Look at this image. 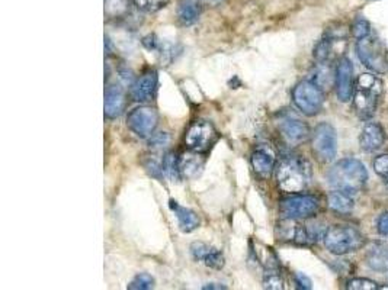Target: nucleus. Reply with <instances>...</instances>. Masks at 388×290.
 I'll return each instance as SVG.
<instances>
[{
	"label": "nucleus",
	"instance_id": "aec40b11",
	"mask_svg": "<svg viewBox=\"0 0 388 290\" xmlns=\"http://www.w3.org/2000/svg\"><path fill=\"white\" fill-rule=\"evenodd\" d=\"M179 162H181L182 178L195 179L199 174H201L205 160L199 153H195V151H187V153L179 157Z\"/></svg>",
	"mask_w": 388,
	"mask_h": 290
},
{
	"label": "nucleus",
	"instance_id": "9b49d317",
	"mask_svg": "<svg viewBox=\"0 0 388 290\" xmlns=\"http://www.w3.org/2000/svg\"><path fill=\"white\" fill-rule=\"evenodd\" d=\"M334 90L341 102H349L355 90L354 66L347 57L339 60L334 70Z\"/></svg>",
	"mask_w": 388,
	"mask_h": 290
},
{
	"label": "nucleus",
	"instance_id": "bb28decb",
	"mask_svg": "<svg viewBox=\"0 0 388 290\" xmlns=\"http://www.w3.org/2000/svg\"><path fill=\"white\" fill-rule=\"evenodd\" d=\"M350 32H352V35L356 38V40H361V38L369 35L372 31H371V25H369V22L367 19L358 18L352 23V28H350Z\"/></svg>",
	"mask_w": 388,
	"mask_h": 290
},
{
	"label": "nucleus",
	"instance_id": "f257e3e1",
	"mask_svg": "<svg viewBox=\"0 0 388 290\" xmlns=\"http://www.w3.org/2000/svg\"><path fill=\"white\" fill-rule=\"evenodd\" d=\"M275 170H277V182L282 192L299 193L306 191L311 183V164L301 156H284Z\"/></svg>",
	"mask_w": 388,
	"mask_h": 290
},
{
	"label": "nucleus",
	"instance_id": "cd10ccee",
	"mask_svg": "<svg viewBox=\"0 0 388 290\" xmlns=\"http://www.w3.org/2000/svg\"><path fill=\"white\" fill-rule=\"evenodd\" d=\"M332 51V40L330 38H326L317 44L316 49H315V58L317 62H328L329 56Z\"/></svg>",
	"mask_w": 388,
	"mask_h": 290
},
{
	"label": "nucleus",
	"instance_id": "ddd939ff",
	"mask_svg": "<svg viewBox=\"0 0 388 290\" xmlns=\"http://www.w3.org/2000/svg\"><path fill=\"white\" fill-rule=\"evenodd\" d=\"M252 167L255 173L262 179H268L269 176L277 169V156L273 149L268 145H259L252 154Z\"/></svg>",
	"mask_w": 388,
	"mask_h": 290
},
{
	"label": "nucleus",
	"instance_id": "f03ea898",
	"mask_svg": "<svg viewBox=\"0 0 388 290\" xmlns=\"http://www.w3.org/2000/svg\"><path fill=\"white\" fill-rule=\"evenodd\" d=\"M328 182L334 189L349 195H355L365 187L368 171L356 158H343L337 161L328 173Z\"/></svg>",
	"mask_w": 388,
	"mask_h": 290
},
{
	"label": "nucleus",
	"instance_id": "0eeeda50",
	"mask_svg": "<svg viewBox=\"0 0 388 290\" xmlns=\"http://www.w3.org/2000/svg\"><path fill=\"white\" fill-rule=\"evenodd\" d=\"M293 100L303 115L315 117L323 109L324 93L316 82L303 80L294 87Z\"/></svg>",
	"mask_w": 388,
	"mask_h": 290
},
{
	"label": "nucleus",
	"instance_id": "39448f33",
	"mask_svg": "<svg viewBox=\"0 0 388 290\" xmlns=\"http://www.w3.org/2000/svg\"><path fill=\"white\" fill-rule=\"evenodd\" d=\"M356 54L362 64L372 73H388V47L375 34L371 32L356 41Z\"/></svg>",
	"mask_w": 388,
	"mask_h": 290
},
{
	"label": "nucleus",
	"instance_id": "a211bd4d",
	"mask_svg": "<svg viewBox=\"0 0 388 290\" xmlns=\"http://www.w3.org/2000/svg\"><path fill=\"white\" fill-rule=\"evenodd\" d=\"M365 261L374 271H388V243H374L367 251Z\"/></svg>",
	"mask_w": 388,
	"mask_h": 290
},
{
	"label": "nucleus",
	"instance_id": "412c9836",
	"mask_svg": "<svg viewBox=\"0 0 388 290\" xmlns=\"http://www.w3.org/2000/svg\"><path fill=\"white\" fill-rule=\"evenodd\" d=\"M203 0H181L178 5V19L183 27H191L201 16Z\"/></svg>",
	"mask_w": 388,
	"mask_h": 290
},
{
	"label": "nucleus",
	"instance_id": "c85d7f7f",
	"mask_svg": "<svg viewBox=\"0 0 388 290\" xmlns=\"http://www.w3.org/2000/svg\"><path fill=\"white\" fill-rule=\"evenodd\" d=\"M372 167L374 171L388 184V154H383L375 158L372 162Z\"/></svg>",
	"mask_w": 388,
	"mask_h": 290
},
{
	"label": "nucleus",
	"instance_id": "4be33fe9",
	"mask_svg": "<svg viewBox=\"0 0 388 290\" xmlns=\"http://www.w3.org/2000/svg\"><path fill=\"white\" fill-rule=\"evenodd\" d=\"M328 205L333 212L343 213V215L352 212L355 206L352 195L341 192V191H334L328 196Z\"/></svg>",
	"mask_w": 388,
	"mask_h": 290
},
{
	"label": "nucleus",
	"instance_id": "a878e982",
	"mask_svg": "<svg viewBox=\"0 0 388 290\" xmlns=\"http://www.w3.org/2000/svg\"><path fill=\"white\" fill-rule=\"evenodd\" d=\"M169 0H134L135 6L147 14H155L168 5Z\"/></svg>",
	"mask_w": 388,
	"mask_h": 290
},
{
	"label": "nucleus",
	"instance_id": "dca6fc26",
	"mask_svg": "<svg viewBox=\"0 0 388 290\" xmlns=\"http://www.w3.org/2000/svg\"><path fill=\"white\" fill-rule=\"evenodd\" d=\"M191 254L195 261L205 264L209 269L220 270L224 267V256L220 250L204 243H194L191 245Z\"/></svg>",
	"mask_w": 388,
	"mask_h": 290
},
{
	"label": "nucleus",
	"instance_id": "423d86ee",
	"mask_svg": "<svg viewBox=\"0 0 388 290\" xmlns=\"http://www.w3.org/2000/svg\"><path fill=\"white\" fill-rule=\"evenodd\" d=\"M320 202L316 196L304 193H290L281 199L279 212L286 221H301L315 217L319 212Z\"/></svg>",
	"mask_w": 388,
	"mask_h": 290
},
{
	"label": "nucleus",
	"instance_id": "f3484780",
	"mask_svg": "<svg viewBox=\"0 0 388 290\" xmlns=\"http://www.w3.org/2000/svg\"><path fill=\"white\" fill-rule=\"evenodd\" d=\"M385 143V131L377 122H369L367 123L361 131L359 135V145L361 148L367 151V153H372V151L380 149Z\"/></svg>",
	"mask_w": 388,
	"mask_h": 290
},
{
	"label": "nucleus",
	"instance_id": "4468645a",
	"mask_svg": "<svg viewBox=\"0 0 388 290\" xmlns=\"http://www.w3.org/2000/svg\"><path fill=\"white\" fill-rule=\"evenodd\" d=\"M127 105L125 92L119 84H109L105 90V118L117 119L119 118Z\"/></svg>",
	"mask_w": 388,
	"mask_h": 290
},
{
	"label": "nucleus",
	"instance_id": "5701e85b",
	"mask_svg": "<svg viewBox=\"0 0 388 290\" xmlns=\"http://www.w3.org/2000/svg\"><path fill=\"white\" fill-rule=\"evenodd\" d=\"M161 170H163V174L170 182H181L182 171L179 157L176 153H168L161 158Z\"/></svg>",
	"mask_w": 388,
	"mask_h": 290
},
{
	"label": "nucleus",
	"instance_id": "f704fd0d",
	"mask_svg": "<svg viewBox=\"0 0 388 290\" xmlns=\"http://www.w3.org/2000/svg\"><path fill=\"white\" fill-rule=\"evenodd\" d=\"M204 289H225V286L217 285V283H208L204 286Z\"/></svg>",
	"mask_w": 388,
	"mask_h": 290
},
{
	"label": "nucleus",
	"instance_id": "20e7f679",
	"mask_svg": "<svg viewBox=\"0 0 388 290\" xmlns=\"http://www.w3.org/2000/svg\"><path fill=\"white\" fill-rule=\"evenodd\" d=\"M324 245L336 256H346L361 250L365 237L354 225H334L323 238Z\"/></svg>",
	"mask_w": 388,
	"mask_h": 290
},
{
	"label": "nucleus",
	"instance_id": "1a4fd4ad",
	"mask_svg": "<svg viewBox=\"0 0 388 290\" xmlns=\"http://www.w3.org/2000/svg\"><path fill=\"white\" fill-rule=\"evenodd\" d=\"M218 140V132L214 125L207 121L194 122L185 135V145L190 151L205 154Z\"/></svg>",
	"mask_w": 388,
	"mask_h": 290
},
{
	"label": "nucleus",
	"instance_id": "6ab92c4d",
	"mask_svg": "<svg viewBox=\"0 0 388 290\" xmlns=\"http://www.w3.org/2000/svg\"><path fill=\"white\" fill-rule=\"evenodd\" d=\"M169 206H170L172 212L174 213V217H176L178 223H179V228L183 232H192V231H195L198 228V226H199V218H198V215H196L194 210L181 206L178 202H174V200L169 202Z\"/></svg>",
	"mask_w": 388,
	"mask_h": 290
},
{
	"label": "nucleus",
	"instance_id": "c756f323",
	"mask_svg": "<svg viewBox=\"0 0 388 290\" xmlns=\"http://www.w3.org/2000/svg\"><path fill=\"white\" fill-rule=\"evenodd\" d=\"M264 285L266 289H284L282 276L278 270H268L265 273Z\"/></svg>",
	"mask_w": 388,
	"mask_h": 290
},
{
	"label": "nucleus",
	"instance_id": "9d476101",
	"mask_svg": "<svg viewBox=\"0 0 388 290\" xmlns=\"http://www.w3.org/2000/svg\"><path fill=\"white\" fill-rule=\"evenodd\" d=\"M159 113L152 106H140L131 110L127 119L128 128L140 138L152 136L157 128Z\"/></svg>",
	"mask_w": 388,
	"mask_h": 290
},
{
	"label": "nucleus",
	"instance_id": "f8f14e48",
	"mask_svg": "<svg viewBox=\"0 0 388 290\" xmlns=\"http://www.w3.org/2000/svg\"><path fill=\"white\" fill-rule=\"evenodd\" d=\"M278 130L284 140L290 145L303 144L310 136L308 125L299 118L291 115V113H284V115L279 118Z\"/></svg>",
	"mask_w": 388,
	"mask_h": 290
},
{
	"label": "nucleus",
	"instance_id": "72a5a7b5",
	"mask_svg": "<svg viewBox=\"0 0 388 290\" xmlns=\"http://www.w3.org/2000/svg\"><path fill=\"white\" fill-rule=\"evenodd\" d=\"M295 285L298 289H311V282L307 276H304L303 273H297L295 274Z\"/></svg>",
	"mask_w": 388,
	"mask_h": 290
},
{
	"label": "nucleus",
	"instance_id": "2f4dec72",
	"mask_svg": "<svg viewBox=\"0 0 388 290\" xmlns=\"http://www.w3.org/2000/svg\"><path fill=\"white\" fill-rule=\"evenodd\" d=\"M170 138L166 132H160V134H153L152 138H150V148L153 149H161L169 145Z\"/></svg>",
	"mask_w": 388,
	"mask_h": 290
},
{
	"label": "nucleus",
	"instance_id": "473e14b6",
	"mask_svg": "<svg viewBox=\"0 0 388 290\" xmlns=\"http://www.w3.org/2000/svg\"><path fill=\"white\" fill-rule=\"evenodd\" d=\"M377 230H378V232H380L381 235L388 237V212L383 213V215L378 218Z\"/></svg>",
	"mask_w": 388,
	"mask_h": 290
},
{
	"label": "nucleus",
	"instance_id": "2eb2a0df",
	"mask_svg": "<svg viewBox=\"0 0 388 290\" xmlns=\"http://www.w3.org/2000/svg\"><path fill=\"white\" fill-rule=\"evenodd\" d=\"M157 90V74L156 71H147L131 86V97L135 102H148L155 97Z\"/></svg>",
	"mask_w": 388,
	"mask_h": 290
},
{
	"label": "nucleus",
	"instance_id": "b1692460",
	"mask_svg": "<svg viewBox=\"0 0 388 290\" xmlns=\"http://www.w3.org/2000/svg\"><path fill=\"white\" fill-rule=\"evenodd\" d=\"M128 12V0H105V15L108 18H121Z\"/></svg>",
	"mask_w": 388,
	"mask_h": 290
},
{
	"label": "nucleus",
	"instance_id": "393cba45",
	"mask_svg": "<svg viewBox=\"0 0 388 290\" xmlns=\"http://www.w3.org/2000/svg\"><path fill=\"white\" fill-rule=\"evenodd\" d=\"M153 287H155V279L147 273L137 274L128 285V289L131 290H148Z\"/></svg>",
	"mask_w": 388,
	"mask_h": 290
},
{
	"label": "nucleus",
	"instance_id": "7ed1b4c3",
	"mask_svg": "<svg viewBox=\"0 0 388 290\" xmlns=\"http://www.w3.org/2000/svg\"><path fill=\"white\" fill-rule=\"evenodd\" d=\"M383 96V82L377 75L365 73L358 75L352 95L354 110L361 119H369L375 113Z\"/></svg>",
	"mask_w": 388,
	"mask_h": 290
},
{
	"label": "nucleus",
	"instance_id": "c9c22d12",
	"mask_svg": "<svg viewBox=\"0 0 388 290\" xmlns=\"http://www.w3.org/2000/svg\"><path fill=\"white\" fill-rule=\"evenodd\" d=\"M204 3H207V5H211V6H216V5H218V3H221L222 0H203Z\"/></svg>",
	"mask_w": 388,
	"mask_h": 290
},
{
	"label": "nucleus",
	"instance_id": "6e6552de",
	"mask_svg": "<svg viewBox=\"0 0 388 290\" xmlns=\"http://www.w3.org/2000/svg\"><path fill=\"white\" fill-rule=\"evenodd\" d=\"M312 153L321 162H330L337 153V134L328 122H321L311 134Z\"/></svg>",
	"mask_w": 388,
	"mask_h": 290
},
{
	"label": "nucleus",
	"instance_id": "7c9ffc66",
	"mask_svg": "<svg viewBox=\"0 0 388 290\" xmlns=\"http://www.w3.org/2000/svg\"><path fill=\"white\" fill-rule=\"evenodd\" d=\"M346 287L352 289V290H377V289H381L378 286V283H375L369 279H362V277H359V279L349 280Z\"/></svg>",
	"mask_w": 388,
	"mask_h": 290
}]
</instances>
